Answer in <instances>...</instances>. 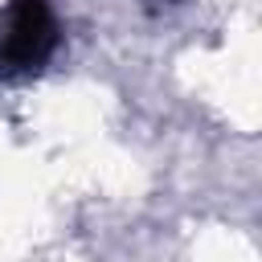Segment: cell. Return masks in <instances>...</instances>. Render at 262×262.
Segmentation results:
<instances>
[{
	"label": "cell",
	"mask_w": 262,
	"mask_h": 262,
	"mask_svg": "<svg viewBox=\"0 0 262 262\" xmlns=\"http://www.w3.org/2000/svg\"><path fill=\"white\" fill-rule=\"evenodd\" d=\"M57 49V16L49 0H8L0 16V82L33 78Z\"/></svg>",
	"instance_id": "cell-1"
}]
</instances>
